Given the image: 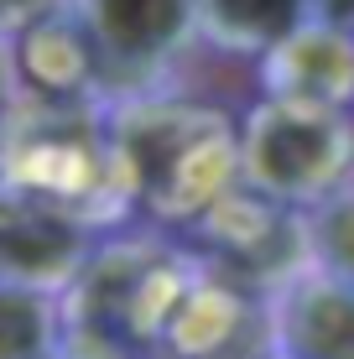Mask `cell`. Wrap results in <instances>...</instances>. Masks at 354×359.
<instances>
[{"label": "cell", "instance_id": "2", "mask_svg": "<svg viewBox=\"0 0 354 359\" xmlns=\"http://www.w3.org/2000/svg\"><path fill=\"white\" fill-rule=\"evenodd\" d=\"M287 359H354V287L339 276H313L292 287L282 307Z\"/></svg>", "mask_w": 354, "mask_h": 359}, {"label": "cell", "instance_id": "6", "mask_svg": "<svg viewBox=\"0 0 354 359\" xmlns=\"http://www.w3.org/2000/svg\"><path fill=\"white\" fill-rule=\"evenodd\" d=\"M47 344V307L27 287H0V359H36Z\"/></svg>", "mask_w": 354, "mask_h": 359}, {"label": "cell", "instance_id": "4", "mask_svg": "<svg viewBox=\"0 0 354 359\" xmlns=\"http://www.w3.org/2000/svg\"><path fill=\"white\" fill-rule=\"evenodd\" d=\"M79 255V234L53 214H16L0 224V271L16 281H42L73 266Z\"/></svg>", "mask_w": 354, "mask_h": 359}, {"label": "cell", "instance_id": "1", "mask_svg": "<svg viewBox=\"0 0 354 359\" xmlns=\"http://www.w3.org/2000/svg\"><path fill=\"white\" fill-rule=\"evenodd\" d=\"M334 156H339L334 120H328L323 109H297V104L255 115L250 146H245L250 177L261 182L266 193H282V198L313 193L328 177Z\"/></svg>", "mask_w": 354, "mask_h": 359}, {"label": "cell", "instance_id": "8", "mask_svg": "<svg viewBox=\"0 0 354 359\" xmlns=\"http://www.w3.org/2000/svg\"><path fill=\"white\" fill-rule=\"evenodd\" d=\"M328 21H354V0H323Z\"/></svg>", "mask_w": 354, "mask_h": 359}, {"label": "cell", "instance_id": "7", "mask_svg": "<svg viewBox=\"0 0 354 359\" xmlns=\"http://www.w3.org/2000/svg\"><path fill=\"white\" fill-rule=\"evenodd\" d=\"M313 240H318V255H323L328 276H339V281L354 287V188H344V193H334V198L318 203Z\"/></svg>", "mask_w": 354, "mask_h": 359}, {"label": "cell", "instance_id": "5", "mask_svg": "<svg viewBox=\"0 0 354 359\" xmlns=\"http://www.w3.org/2000/svg\"><path fill=\"white\" fill-rule=\"evenodd\" d=\"M302 0H203V16L214 32H224L229 42L271 47L297 27Z\"/></svg>", "mask_w": 354, "mask_h": 359}, {"label": "cell", "instance_id": "3", "mask_svg": "<svg viewBox=\"0 0 354 359\" xmlns=\"http://www.w3.org/2000/svg\"><path fill=\"white\" fill-rule=\"evenodd\" d=\"M193 16V0H89V32L120 63L167 53Z\"/></svg>", "mask_w": 354, "mask_h": 359}]
</instances>
